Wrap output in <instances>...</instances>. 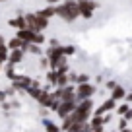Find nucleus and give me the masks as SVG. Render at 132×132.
Here are the masks:
<instances>
[{"mask_svg": "<svg viewBox=\"0 0 132 132\" xmlns=\"http://www.w3.org/2000/svg\"><path fill=\"white\" fill-rule=\"evenodd\" d=\"M56 16H60L62 20H66V21H74L78 16H82L78 2H74V0H64L62 4L56 6Z\"/></svg>", "mask_w": 132, "mask_h": 132, "instance_id": "nucleus-1", "label": "nucleus"}, {"mask_svg": "<svg viewBox=\"0 0 132 132\" xmlns=\"http://www.w3.org/2000/svg\"><path fill=\"white\" fill-rule=\"evenodd\" d=\"M25 21H27V29H31V31H35V33H41L43 29L47 27V23H49V20H45L39 12L37 14H27V16H25Z\"/></svg>", "mask_w": 132, "mask_h": 132, "instance_id": "nucleus-2", "label": "nucleus"}, {"mask_svg": "<svg viewBox=\"0 0 132 132\" xmlns=\"http://www.w3.org/2000/svg\"><path fill=\"white\" fill-rule=\"evenodd\" d=\"M76 107H78V101H62L56 113H58L60 119H66V117H70L72 113L76 111Z\"/></svg>", "mask_w": 132, "mask_h": 132, "instance_id": "nucleus-3", "label": "nucleus"}, {"mask_svg": "<svg viewBox=\"0 0 132 132\" xmlns=\"http://www.w3.org/2000/svg\"><path fill=\"white\" fill-rule=\"evenodd\" d=\"M76 93H78V103L84 99H91V95L95 93V86L93 84H82V86H78Z\"/></svg>", "mask_w": 132, "mask_h": 132, "instance_id": "nucleus-4", "label": "nucleus"}, {"mask_svg": "<svg viewBox=\"0 0 132 132\" xmlns=\"http://www.w3.org/2000/svg\"><path fill=\"white\" fill-rule=\"evenodd\" d=\"M78 6H80V14H82L84 18H91L93 16L95 2H91V0H78Z\"/></svg>", "mask_w": 132, "mask_h": 132, "instance_id": "nucleus-5", "label": "nucleus"}, {"mask_svg": "<svg viewBox=\"0 0 132 132\" xmlns=\"http://www.w3.org/2000/svg\"><path fill=\"white\" fill-rule=\"evenodd\" d=\"M113 109H117V101H115L113 97H109V99H105L103 103H101V107L95 109V115H101V117H103L105 113L113 111Z\"/></svg>", "mask_w": 132, "mask_h": 132, "instance_id": "nucleus-6", "label": "nucleus"}, {"mask_svg": "<svg viewBox=\"0 0 132 132\" xmlns=\"http://www.w3.org/2000/svg\"><path fill=\"white\" fill-rule=\"evenodd\" d=\"M23 49H18V51H10V56H8V62L10 64H18V62H21V58H23Z\"/></svg>", "mask_w": 132, "mask_h": 132, "instance_id": "nucleus-7", "label": "nucleus"}, {"mask_svg": "<svg viewBox=\"0 0 132 132\" xmlns=\"http://www.w3.org/2000/svg\"><path fill=\"white\" fill-rule=\"evenodd\" d=\"M6 45H8V49H10V51H18V49H23L27 43H23L21 39H18V37H12L8 43H6Z\"/></svg>", "mask_w": 132, "mask_h": 132, "instance_id": "nucleus-8", "label": "nucleus"}, {"mask_svg": "<svg viewBox=\"0 0 132 132\" xmlns=\"http://www.w3.org/2000/svg\"><path fill=\"white\" fill-rule=\"evenodd\" d=\"M10 25H12V27H18V31H20V29H27L25 16H20V18H16V20H10Z\"/></svg>", "mask_w": 132, "mask_h": 132, "instance_id": "nucleus-9", "label": "nucleus"}, {"mask_svg": "<svg viewBox=\"0 0 132 132\" xmlns=\"http://www.w3.org/2000/svg\"><path fill=\"white\" fill-rule=\"evenodd\" d=\"M126 95H128V93H126V89H124L122 86H117L115 89H113L111 97L115 99V101H120V99H124V97H126Z\"/></svg>", "mask_w": 132, "mask_h": 132, "instance_id": "nucleus-10", "label": "nucleus"}, {"mask_svg": "<svg viewBox=\"0 0 132 132\" xmlns=\"http://www.w3.org/2000/svg\"><path fill=\"white\" fill-rule=\"evenodd\" d=\"M43 126H45V130H47V132H62V128L58 126V124H54L53 120H49V119L43 120Z\"/></svg>", "mask_w": 132, "mask_h": 132, "instance_id": "nucleus-11", "label": "nucleus"}, {"mask_svg": "<svg viewBox=\"0 0 132 132\" xmlns=\"http://www.w3.org/2000/svg\"><path fill=\"white\" fill-rule=\"evenodd\" d=\"M103 124H105V119L101 115H93V117H91V120H89V126L91 128H101Z\"/></svg>", "mask_w": 132, "mask_h": 132, "instance_id": "nucleus-12", "label": "nucleus"}, {"mask_svg": "<svg viewBox=\"0 0 132 132\" xmlns=\"http://www.w3.org/2000/svg\"><path fill=\"white\" fill-rule=\"evenodd\" d=\"M39 14H41V16L45 18V20H49L51 16H54V14H56V8H53V6H49V8L41 10V12H39Z\"/></svg>", "mask_w": 132, "mask_h": 132, "instance_id": "nucleus-13", "label": "nucleus"}, {"mask_svg": "<svg viewBox=\"0 0 132 132\" xmlns=\"http://www.w3.org/2000/svg\"><path fill=\"white\" fill-rule=\"evenodd\" d=\"M76 84H78V86H82V84H89V76H87V74H78V76H76Z\"/></svg>", "mask_w": 132, "mask_h": 132, "instance_id": "nucleus-14", "label": "nucleus"}, {"mask_svg": "<svg viewBox=\"0 0 132 132\" xmlns=\"http://www.w3.org/2000/svg\"><path fill=\"white\" fill-rule=\"evenodd\" d=\"M128 111H130V105H126V103H122V105H119V107H117V113H119L120 117H124Z\"/></svg>", "mask_w": 132, "mask_h": 132, "instance_id": "nucleus-15", "label": "nucleus"}, {"mask_svg": "<svg viewBox=\"0 0 132 132\" xmlns=\"http://www.w3.org/2000/svg\"><path fill=\"white\" fill-rule=\"evenodd\" d=\"M6 76H8V78L10 80H14V78H16V72H14V64H10V62H8V66H6Z\"/></svg>", "mask_w": 132, "mask_h": 132, "instance_id": "nucleus-16", "label": "nucleus"}, {"mask_svg": "<svg viewBox=\"0 0 132 132\" xmlns=\"http://www.w3.org/2000/svg\"><path fill=\"white\" fill-rule=\"evenodd\" d=\"M62 49H64V56H66V54H72V53H74V47H62Z\"/></svg>", "mask_w": 132, "mask_h": 132, "instance_id": "nucleus-17", "label": "nucleus"}, {"mask_svg": "<svg viewBox=\"0 0 132 132\" xmlns=\"http://www.w3.org/2000/svg\"><path fill=\"white\" fill-rule=\"evenodd\" d=\"M122 119H126V120H132V109H130V111H128V113H126V115H124V117H122Z\"/></svg>", "mask_w": 132, "mask_h": 132, "instance_id": "nucleus-18", "label": "nucleus"}, {"mask_svg": "<svg viewBox=\"0 0 132 132\" xmlns=\"http://www.w3.org/2000/svg\"><path fill=\"white\" fill-rule=\"evenodd\" d=\"M107 87H109V89H115L117 84H115V82H109V84H107Z\"/></svg>", "mask_w": 132, "mask_h": 132, "instance_id": "nucleus-19", "label": "nucleus"}, {"mask_svg": "<svg viewBox=\"0 0 132 132\" xmlns=\"http://www.w3.org/2000/svg\"><path fill=\"white\" fill-rule=\"evenodd\" d=\"M47 2H49L51 6H53V4H60V0H47Z\"/></svg>", "mask_w": 132, "mask_h": 132, "instance_id": "nucleus-20", "label": "nucleus"}, {"mask_svg": "<svg viewBox=\"0 0 132 132\" xmlns=\"http://www.w3.org/2000/svg\"><path fill=\"white\" fill-rule=\"evenodd\" d=\"M0 101H6V95L4 93H0Z\"/></svg>", "mask_w": 132, "mask_h": 132, "instance_id": "nucleus-21", "label": "nucleus"}, {"mask_svg": "<svg viewBox=\"0 0 132 132\" xmlns=\"http://www.w3.org/2000/svg\"><path fill=\"white\" fill-rule=\"evenodd\" d=\"M119 132H132L130 128H124V130H119Z\"/></svg>", "mask_w": 132, "mask_h": 132, "instance_id": "nucleus-22", "label": "nucleus"}, {"mask_svg": "<svg viewBox=\"0 0 132 132\" xmlns=\"http://www.w3.org/2000/svg\"><path fill=\"white\" fill-rule=\"evenodd\" d=\"M0 70H2V64H0Z\"/></svg>", "mask_w": 132, "mask_h": 132, "instance_id": "nucleus-23", "label": "nucleus"}, {"mask_svg": "<svg viewBox=\"0 0 132 132\" xmlns=\"http://www.w3.org/2000/svg\"><path fill=\"white\" fill-rule=\"evenodd\" d=\"M0 2H4V0H0Z\"/></svg>", "mask_w": 132, "mask_h": 132, "instance_id": "nucleus-24", "label": "nucleus"}]
</instances>
